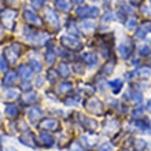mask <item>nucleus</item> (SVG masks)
I'll return each instance as SVG.
<instances>
[{
    "label": "nucleus",
    "instance_id": "nucleus-1",
    "mask_svg": "<svg viewBox=\"0 0 151 151\" xmlns=\"http://www.w3.org/2000/svg\"><path fill=\"white\" fill-rule=\"evenodd\" d=\"M119 54H121V56L122 58H128L129 56V54L132 52V50H133V44H132L131 40H124V43L119 45Z\"/></svg>",
    "mask_w": 151,
    "mask_h": 151
},
{
    "label": "nucleus",
    "instance_id": "nucleus-2",
    "mask_svg": "<svg viewBox=\"0 0 151 151\" xmlns=\"http://www.w3.org/2000/svg\"><path fill=\"white\" fill-rule=\"evenodd\" d=\"M19 51H21V47L18 45V44H14V45H11L10 48H7V50H6V52L10 55V56H8V59H10V62H11V63H14V62L18 59Z\"/></svg>",
    "mask_w": 151,
    "mask_h": 151
},
{
    "label": "nucleus",
    "instance_id": "nucleus-3",
    "mask_svg": "<svg viewBox=\"0 0 151 151\" xmlns=\"http://www.w3.org/2000/svg\"><path fill=\"white\" fill-rule=\"evenodd\" d=\"M98 12H99V10L96 7H84V8H78L77 10V14L78 15H98Z\"/></svg>",
    "mask_w": 151,
    "mask_h": 151
},
{
    "label": "nucleus",
    "instance_id": "nucleus-4",
    "mask_svg": "<svg viewBox=\"0 0 151 151\" xmlns=\"http://www.w3.org/2000/svg\"><path fill=\"white\" fill-rule=\"evenodd\" d=\"M88 110L89 111H93V113H100L103 110V104L100 103L99 100H89V103H88Z\"/></svg>",
    "mask_w": 151,
    "mask_h": 151
},
{
    "label": "nucleus",
    "instance_id": "nucleus-5",
    "mask_svg": "<svg viewBox=\"0 0 151 151\" xmlns=\"http://www.w3.org/2000/svg\"><path fill=\"white\" fill-rule=\"evenodd\" d=\"M41 128L54 131V129L58 128V121H55V119H52V118H45L44 121H41Z\"/></svg>",
    "mask_w": 151,
    "mask_h": 151
},
{
    "label": "nucleus",
    "instance_id": "nucleus-6",
    "mask_svg": "<svg viewBox=\"0 0 151 151\" xmlns=\"http://www.w3.org/2000/svg\"><path fill=\"white\" fill-rule=\"evenodd\" d=\"M45 17H47V19L50 21V24H51V25H55V26H58V24H59V19H58L56 14H55L54 11H52L51 8H47Z\"/></svg>",
    "mask_w": 151,
    "mask_h": 151
},
{
    "label": "nucleus",
    "instance_id": "nucleus-7",
    "mask_svg": "<svg viewBox=\"0 0 151 151\" xmlns=\"http://www.w3.org/2000/svg\"><path fill=\"white\" fill-rule=\"evenodd\" d=\"M25 18H26L29 22H32V24H35V25H41L40 24V18L35 14V12L30 11V10H26V11H25Z\"/></svg>",
    "mask_w": 151,
    "mask_h": 151
},
{
    "label": "nucleus",
    "instance_id": "nucleus-8",
    "mask_svg": "<svg viewBox=\"0 0 151 151\" xmlns=\"http://www.w3.org/2000/svg\"><path fill=\"white\" fill-rule=\"evenodd\" d=\"M19 76L21 78L24 80H29L30 77H32V68H29V66H21L19 68Z\"/></svg>",
    "mask_w": 151,
    "mask_h": 151
},
{
    "label": "nucleus",
    "instance_id": "nucleus-9",
    "mask_svg": "<svg viewBox=\"0 0 151 151\" xmlns=\"http://www.w3.org/2000/svg\"><path fill=\"white\" fill-rule=\"evenodd\" d=\"M62 41H63V44H65V45H68V47H74V48H80V47H81V44H80L77 40L72 39V37H69V36L63 37V39H62Z\"/></svg>",
    "mask_w": 151,
    "mask_h": 151
},
{
    "label": "nucleus",
    "instance_id": "nucleus-10",
    "mask_svg": "<svg viewBox=\"0 0 151 151\" xmlns=\"http://www.w3.org/2000/svg\"><path fill=\"white\" fill-rule=\"evenodd\" d=\"M56 6H58V8L62 10V11H69L70 7H72V4H70L69 0H58V1H56Z\"/></svg>",
    "mask_w": 151,
    "mask_h": 151
},
{
    "label": "nucleus",
    "instance_id": "nucleus-11",
    "mask_svg": "<svg viewBox=\"0 0 151 151\" xmlns=\"http://www.w3.org/2000/svg\"><path fill=\"white\" fill-rule=\"evenodd\" d=\"M84 60H85V63L89 65V66H92V65H95L96 62H98V56L95 55V54H85L84 55Z\"/></svg>",
    "mask_w": 151,
    "mask_h": 151
},
{
    "label": "nucleus",
    "instance_id": "nucleus-12",
    "mask_svg": "<svg viewBox=\"0 0 151 151\" xmlns=\"http://www.w3.org/2000/svg\"><path fill=\"white\" fill-rule=\"evenodd\" d=\"M1 17H3L4 22H6V25H8V21L10 22H12V19L15 18V11H6L1 14Z\"/></svg>",
    "mask_w": 151,
    "mask_h": 151
},
{
    "label": "nucleus",
    "instance_id": "nucleus-13",
    "mask_svg": "<svg viewBox=\"0 0 151 151\" xmlns=\"http://www.w3.org/2000/svg\"><path fill=\"white\" fill-rule=\"evenodd\" d=\"M129 96H131V99L133 100V102H136V103L142 102V99H143L142 92H137V91H129Z\"/></svg>",
    "mask_w": 151,
    "mask_h": 151
},
{
    "label": "nucleus",
    "instance_id": "nucleus-14",
    "mask_svg": "<svg viewBox=\"0 0 151 151\" xmlns=\"http://www.w3.org/2000/svg\"><path fill=\"white\" fill-rule=\"evenodd\" d=\"M6 114H7L8 117H15V115L18 114V107H17V106H14V104L8 106V107L6 109Z\"/></svg>",
    "mask_w": 151,
    "mask_h": 151
},
{
    "label": "nucleus",
    "instance_id": "nucleus-15",
    "mask_svg": "<svg viewBox=\"0 0 151 151\" xmlns=\"http://www.w3.org/2000/svg\"><path fill=\"white\" fill-rule=\"evenodd\" d=\"M59 73H60V76H63V77H69V76H70V70H69L68 65H65V63L60 65L59 66Z\"/></svg>",
    "mask_w": 151,
    "mask_h": 151
},
{
    "label": "nucleus",
    "instance_id": "nucleus-16",
    "mask_svg": "<svg viewBox=\"0 0 151 151\" xmlns=\"http://www.w3.org/2000/svg\"><path fill=\"white\" fill-rule=\"evenodd\" d=\"M139 74L142 76V78H150L151 77V69L150 68H142L139 70Z\"/></svg>",
    "mask_w": 151,
    "mask_h": 151
},
{
    "label": "nucleus",
    "instance_id": "nucleus-17",
    "mask_svg": "<svg viewBox=\"0 0 151 151\" xmlns=\"http://www.w3.org/2000/svg\"><path fill=\"white\" fill-rule=\"evenodd\" d=\"M40 139H41V142L45 143V144H51L52 143V136L50 135V133H45V132L40 135Z\"/></svg>",
    "mask_w": 151,
    "mask_h": 151
},
{
    "label": "nucleus",
    "instance_id": "nucleus-18",
    "mask_svg": "<svg viewBox=\"0 0 151 151\" xmlns=\"http://www.w3.org/2000/svg\"><path fill=\"white\" fill-rule=\"evenodd\" d=\"M109 85L114 88V91L117 92L119 88L122 87V81H121V80H114V81H110V83H109Z\"/></svg>",
    "mask_w": 151,
    "mask_h": 151
},
{
    "label": "nucleus",
    "instance_id": "nucleus-19",
    "mask_svg": "<svg viewBox=\"0 0 151 151\" xmlns=\"http://www.w3.org/2000/svg\"><path fill=\"white\" fill-rule=\"evenodd\" d=\"M14 81H15V73L10 72L7 76H6V78H4V84H12Z\"/></svg>",
    "mask_w": 151,
    "mask_h": 151
},
{
    "label": "nucleus",
    "instance_id": "nucleus-20",
    "mask_svg": "<svg viewBox=\"0 0 151 151\" xmlns=\"http://www.w3.org/2000/svg\"><path fill=\"white\" fill-rule=\"evenodd\" d=\"M70 89H72V84L70 83H63L59 85V92H62V93L63 92H69Z\"/></svg>",
    "mask_w": 151,
    "mask_h": 151
},
{
    "label": "nucleus",
    "instance_id": "nucleus-21",
    "mask_svg": "<svg viewBox=\"0 0 151 151\" xmlns=\"http://www.w3.org/2000/svg\"><path fill=\"white\" fill-rule=\"evenodd\" d=\"M40 115H41L40 109H33V110H30V113H29V117H30V119H36V118H39Z\"/></svg>",
    "mask_w": 151,
    "mask_h": 151
},
{
    "label": "nucleus",
    "instance_id": "nucleus-22",
    "mask_svg": "<svg viewBox=\"0 0 151 151\" xmlns=\"http://www.w3.org/2000/svg\"><path fill=\"white\" fill-rule=\"evenodd\" d=\"M6 96H7L10 100L15 99L17 96H18V91H15V89H8V91L6 92Z\"/></svg>",
    "mask_w": 151,
    "mask_h": 151
},
{
    "label": "nucleus",
    "instance_id": "nucleus-23",
    "mask_svg": "<svg viewBox=\"0 0 151 151\" xmlns=\"http://www.w3.org/2000/svg\"><path fill=\"white\" fill-rule=\"evenodd\" d=\"M36 98H37V95L35 93V92H33V93H32V92H28V93L24 96V100L28 103V102H33L32 99H36Z\"/></svg>",
    "mask_w": 151,
    "mask_h": 151
},
{
    "label": "nucleus",
    "instance_id": "nucleus-24",
    "mask_svg": "<svg viewBox=\"0 0 151 151\" xmlns=\"http://www.w3.org/2000/svg\"><path fill=\"white\" fill-rule=\"evenodd\" d=\"M83 28L85 29V30H92V29L95 28V25H93V22H91V21H85V22H83Z\"/></svg>",
    "mask_w": 151,
    "mask_h": 151
},
{
    "label": "nucleus",
    "instance_id": "nucleus-25",
    "mask_svg": "<svg viewBox=\"0 0 151 151\" xmlns=\"http://www.w3.org/2000/svg\"><path fill=\"white\" fill-rule=\"evenodd\" d=\"M45 56H47L45 59H47L48 63H52V62L55 60V55H54V52H52V51H48L47 54H45Z\"/></svg>",
    "mask_w": 151,
    "mask_h": 151
},
{
    "label": "nucleus",
    "instance_id": "nucleus-26",
    "mask_svg": "<svg viewBox=\"0 0 151 151\" xmlns=\"http://www.w3.org/2000/svg\"><path fill=\"white\" fill-rule=\"evenodd\" d=\"M136 148H137V151H142L146 148V142L144 140H137L136 142Z\"/></svg>",
    "mask_w": 151,
    "mask_h": 151
},
{
    "label": "nucleus",
    "instance_id": "nucleus-27",
    "mask_svg": "<svg viewBox=\"0 0 151 151\" xmlns=\"http://www.w3.org/2000/svg\"><path fill=\"white\" fill-rule=\"evenodd\" d=\"M7 69V62H6V58L3 55H0V70H6Z\"/></svg>",
    "mask_w": 151,
    "mask_h": 151
},
{
    "label": "nucleus",
    "instance_id": "nucleus-28",
    "mask_svg": "<svg viewBox=\"0 0 151 151\" xmlns=\"http://www.w3.org/2000/svg\"><path fill=\"white\" fill-rule=\"evenodd\" d=\"M136 22H137V21H136V18H132V19H129V21H128V24H127V28L128 29H133L136 26Z\"/></svg>",
    "mask_w": 151,
    "mask_h": 151
},
{
    "label": "nucleus",
    "instance_id": "nucleus-29",
    "mask_svg": "<svg viewBox=\"0 0 151 151\" xmlns=\"http://www.w3.org/2000/svg\"><path fill=\"white\" fill-rule=\"evenodd\" d=\"M99 151H113V147L109 143H106V144H103L102 147H99Z\"/></svg>",
    "mask_w": 151,
    "mask_h": 151
},
{
    "label": "nucleus",
    "instance_id": "nucleus-30",
    "mask_svg": "<svg viewBox=\"0 0 151 151\" xmlns=\"http://www.w3.org/2000/svg\"><path fill=\"white\" fill-rule=\"evenodd\" d=\"M43 1L44 0H32V4L35 7H41V6H43Z\"/></svg>",
    "mask_w": 151,
    "mask_h": 151
},
{
    "label": "nucleus",
    "instance_id": "nucleus-31",
    "mask_svg": "<svg viewBox=\"0 0 151 151\" xmlns=\"http://www.w3.org/2000/svg\"><path fill=\"white\" fill-rule=\"evenodd\" d=\"M32 65L35 66V70H37V72H39L40 69H41V66H40V63L37 62V60H32Z\"/></svg>",
    "mask_w": 151,
    "mask_h": 151
},
{
    "label": "nucleus",
    "instance_id": "nucleus-32",
    "mask_svg": "<svg viewBox=\"0 0 151 151\" xmlns=\"http://www.w3.org/2000/svg\"><path fill=\"white\" fill-rule=\"evenodd\" d=\"M148 51H150V48H148L147 45H144L143 48H140V54H143V55H146V54H148Z\"/></svg>",
    "mask_w": 151,
    "mask_h": 151
},
{
    "label": "nucleus",
    "instance_id": "nucleus-33",
    "mask_svg": "<svg viewBox=\"0 0 151 151\" xmlns=\"http://www.w3.org/2000/svg\"><path fill=\"white\" fill-rule=\"evenodd\" d=\"M72 151H84V150L80 147L78 144H76V146H73V147H72Z\"/></svg>",
    "mask_w": 151,
    "mask_h": 151
},
{
    "label": "nucleus",
    "instance_id": "nucleus-34",
    "mask_svg": "<svg viewBox=\"0 0 151 151\" xmlns=\"http://www.w3.org/2000/svg\"><path fill=\"white\" fill-rule=\"evenodd\" d=\"M147 109H148V111H151V100L148 102V104H147Z\"/></svg>",
    "mask_w": 151,
    "mask_h": 151
},
{
    "label": "nucleus",
    "instance_id": "nucleus-35",
    "mask_svg": "<svg viewBox=\"0 0 151 151\" xmlns=\"http://www.w3.org/2000/svg\"><path fill=\"white\" fill-rule=\"evenodd\" d=\"M3 35V28H1V25H0V36Z\"/></svg>",
    "mask_w": 151,
    "mask_h": 151
},
{
    "label": "nucleus",
    "instance_id": "nucleus-36",
    "mask_svg": "<svg viewBox=\"0 0 151 151\" xmlns=\"http://www.w3.org/2000/svg\"><path fill=\"white\" fill-rule=\"evenodd\" d=\"M76 1H78V3H80V1H83V0H76Z\"/></svg>",
    "mask_w": 151,
    "mask_h": 151
},
{
    "label": "nucleus",
    "instance_id": "nucleus-37",
    "mask_svg": "<svg viewBox=\"0 0 151 151\" xmlns=\"http://www.w3.org/2000/svg\"><path fill=\"white\" fill-rule=\"evenodd\" d=\"M11 1H15V0H11Z\"/></svg>",
    "mask_w": 151,
    "mask_h": 151
},
{
    "label": "nucleus",
    "instance_id": "nucleus-38",
    "mask_svg": "<svg viewBox=\"0 0 151 151\" xmlns=\"http://www.w3.org/2000/svg\"><path fill=\"white\" fill-rule=\"evenodd\" d=\"M150 1H151V0H150Z\"/></svg>",
    "mask_w": 151,
    "mask_h": 151
}]
</instances>
